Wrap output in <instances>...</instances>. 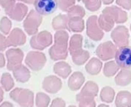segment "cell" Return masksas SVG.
<instances>
[{
    "label": "cell",
    "mask_w": 131,
    "mask_h": 107,
    "mask_svg": "<svg viewBox=\"0 0 131 107\" xmlns=\"http://www.w3.org/2000/svg\"><path fill=\"white\" fill-rule=\"evenodd\" d=\"M68 12V17H83L85 16V11L83 7L80 6H73L69 9Z\"/></svg>",
    "instance_id": "21"
},
{
    "label": "cell",
    "mask_w": 131,
    "mask_h": 107,
    "mask_svg": "<svg viewBox=\"0 0 131 107\" xmlns=\"http://www.w3.org/2000/svg\"><path fill=\"white\" fill-rule=\"evenodd\" d=\"M51 106H66V102L60 98L55 99Z\"/></svg>",
    "instance_id": "25"
},
{
    "label": "cell",
    "mask_w": 131,
    "mask_h": 107,
    "mask_svg": "<svg viewBox=\"0 0 131 107\" xmlns=\"http://www.w3.org/2000/svg\"><path fill=\"white\" fill-rule=\"evenodd\" d=\"M77 1H79V2H80V1H81V0H77Z\"/></svg>",
    "instance_id": "27"
},
{
    "label": "cell",
    "mask_w": 131,
    "mask_h": 107,
    "mask_svg": "<svg viewBox=\"0 0 131 107\" xmlns=\"http://www.w3.org/2000/svg\"><path fill=\"white\" fill-rule=\"evenodd\" d=\"M69 30L72 32H82L84 29V22L82 17H72L68 22Z\"/></svg>",
    "instance_id": "14"
},
{
    "label": "cell",
    "mask_w": 131,
    "mask_h": 107,
    "mask_svg": "<svg viewBox=\"0 0 131 107\" xmlns=\"http://www.w3.org/2000/svg\"><path fill=\"white\" fill-rule=\"evenodd\" d=\"M116 106H131V93L126 91H121L116 96Z\"/></svg>",
    "instance_id": "12"
},
{
    "label": "cell",
    "mask_w": 131,
    "mask_h": 107,
    "mask_svg": "<svg viewBox=\"0 0 131 107\" xmlns=\"http://www.w3.org/2000/svg\"><path fill=\"white\" fill-rule=\"evenodd\" d=\"M97 92H98V86H97V85L95 84L94 82H89L85 85V86L83 88L80 94H82V95H83L85 96H87V97L94 98L95 96H96Z\"/></svg>",
    "instance_id": "17"
},
{
    "label": "cell",
    "mask_w": 131,
    "mask_h": 107,
    "mask_svg": "<svg viewBox=\"0 0 131 107\" xmlns=\"http://www.w3.org/2000/svg\"><path fill=\"white\" fill-rule=\"evenodd\" d=\"M82 41L83 37L76 34L72 37L70 43V53L74 64L77 65H83L90 58L89 52L82 50Z\"/></svg>",
    "instance_id": "2"
},
{
    "label": "cell",
    "mask_w": 131,
    "mask_h": 107,
    "mask_svg": "<svg viewBox=\"0 0 131 107\" xmlns=\"http://www.w3.org/2000/svg\"><path fill=\"white\" fill-rule=\"evenodd\" d=\"M98 21H99V25H100L101 28H103L106 32L110 31L112 29V27L114 26V22H115L110 16H109L107 13L104 12H103V13L100 16Z\"/></svg>",
    "instance_id": "10"
},
{
    "label": "cell",
    "mask_w": 131,
    "mask_h": 107,
    "mask_svg": "<svg viewBox=\"0 0 131 107\" xmlns=\"http://www.w3.org/2000/svg\"><path fill=\"white\" fill-rule=\"evenodd\" d=\"M116 51V49L115 45H113L112 42L107 41L103 43L97 47L96 53L100 58H101L103 61H106L115 57Z\"/></svg>",
    "instance_id": "6"
},
{
    "label": "cell",
    "mask_w": 131,
    "mask_h": 107,
    "mask_svg": "<svg viewBox=\"0 0 131 107\" xmlns=\"http://www.w3.org/2000/svg\"><path fill=\"white\" fill-rule=\"evenodd\" d=\"M77 99L80 106H96L93 98L87 97L80 93L77 95Z\"/></svg>",
    "instance_id": "20"
},
{
    "label": "cell",
    "mask_w": 131,
    "mask_h": 107,
    "mask_svg": "<svg viewBox=\"0 0 131 107\" xmlns=\"http://www.w3.org/2000/svg\"><path fill=\"white\" fill-rule=\"evenodd\" d=\"M116 84L118 85L124 86L131 82V71L128 69H123L115 78Z\"/></svg>",
    "instance_id": "11"
},
{
    "label": "cell",
    "mask_w": 131,
    "mask_h": 107,
    "mask_svg": "<svg viewBox=\"0 0 131 107\" xmlns=\"http://www.w3.org/2000/svg\"><path fill=\"white\" fill-rule=\"evenodd\" d=\"M101 67H102V62L100 60L96 58H92L86 65V70L89 74L92 75H96L100 72Z\"/></svg>",
    "instance_id": "16"
},
{
    "label": "cell",
    "mask_w": 131,
    "mask_h": 107,
    "mask_svg": "<svg viewBox=\"0 0 131 107\" xmlns=\"http://www.w3.org/2000/svg\"><path fill=\"white\" fill-rule=\"evenodd\" d=\"M54 72L62 78H67L71 72V67L64 61H60L54 65Z\"/></svg>",
    "instance_id": "13"
},
{
    "label": "cell",
    "mask_w": 131,
    "mask_h": 107,
    "mask_svg": "<svg viewBox=\"0 0 131 107\" xmlns=\"http://www.w3.org/2000/svg\"><path fill=\"white\" fill-rule=\"evenodd\" d=\"M57 3L61 10L67 12L75 3V0H57Z\"/></svg>",
    "instance_id": "23"
},
{
    "label": "cell",
    "mask_w": 131,
    "mask_h": 107,
    "mask_svg": "<svg viewBox=\"0 0 131 107\" xmlns=\"http://www.w3.org/2000/svg\"><path fill=\"white\" fill-rule=\"evenodd\" d=\"M114 95H115L114 90L113 88H110L109 86H107V87H105L102 89L100 97H101L102 101L110 103V102H113Z\"/></svg>",
    "instance_id": "18"
},
{
    "label": "cell",
    "mask_w": 131,
    "mask_h": 107,
    "mask_svg": "<svg viewBox=\"0 0 131 107\" xmlns=\"http://www.w3.org/2000/svg\"><path fill=\"white\" fill-rule=\"evenodd\" d=\"M104 13H107L109 16H110L113 20L118 23H123L127 20V14L125 11H123L122 10L113 6V7H107L103 10Z\"/></svg>",
    "instance_id": "8"
},
{
    "label": "cell",
    "mask_w": 131,
    "mask_h": 107,
    "mask_svg": "<svg viewBox=\"0 0 131 107\" xmlns=\"http://www.w3.org/2000/svg\"><path fill=\"white\" fill-rule=\"evenodd\" d=\"M85 80V78L81 72H75L73 74V75L70 77L69 82H68V85L70 88L73 91H77L80 89L83 84Z\"/></svg>",
    "instance_id": "9"
},
{
    "label": "cell",
    "mask_w": 131,
    "mask_h": 107,
    "mask_svg": "<svg viewBox=\"0 0 131 107\" xmlns=\"http://www.w3.org/2000/svg\"><path fill=\"white\" fill-rule=\"evenodd\" d=\"M86 8L90 11H96L100 8L101 0H82Z\"/></svg>",
    "instance_id": "22"
},
{
    "label": "cell",
    "mask_w": 131,
    "mask_h": 107,
    "mask_svg": "<svg viewBox=\"0 0 131 107\" xmlns=\"http://www.w3.org/2000/svg\"><path fill=\"white\" fill-rule=\"evenodd\" d=\"M115 61L123 69L131 68V47H119L115 53Z\"/></svg>",
    "instance_id": "3"
},
{
    "label": "cell",
    "mask_w": 131,
    "mask_h": 107,
    "mask_svg": "<svg viewBox=\"0 0 131 107\" xmlns=\"http://www.w3.org/2000/svg\"><path fill=\"white\" fill-rule=\"evenodd\" d=\"M111 37L117 47L128 45L129 43V33L126 27L119 26L116 27L112 33Z\"/></svg>",
    "instance_id": "7"
},
{
    "label": "cell",
    "mask_w": 131,
    "mask_h": 107,
    "mask_svg": "<svg viewBox=\"0 0 131 107\" xmlns=\"http://www.w3.org/2000/svg\"><path fill=\"white\" fill-rule=\"evenodd\" d=\"M68 22H69V19L67 16L59 15L54 18L53 22H52V26L55 30H62L65 29L69 30Z\"/></svg>",
    "instance_id": "15"
},
{
    "label": "cell",
    "mask_w": 131,
    "mask_h": 107,
    "mask_svg": "<svg viewBox=\"0 0 131 107\" xmlns=\"http://www.w3.org/2000/svg\"><path fill=\"white\" fill-rule=\"evenodd\" d=\"M36 11L42 16H47L53 13L57 7V0H34Z\"/></svg>",
    "instance_id": "4"
},
{
    "label": "cell",
    "mask_w": 131,
    "mask_h": 107,
    "mask_svg": "<svg viewBox=\"0 0 131 107\" xmlns=\"http://www.w3.org/2000/svg\"><path fill=\"white\" fill-rule=\"evenodd\" d=\"M119 68H120L117 65L116 61H109L105 65L103 70L104 75L106 77H111L114 75Z\"/></svg>",
    "instance_id": "19"
},
{
    "label": "cell",
    "mask_w": 131,
    "mask_h": 107,
    "mask_svg": "<svg viewBox=\"0 0 131 107\" xmlns=\"http://www.w3.org/2000/svg\"><path fill=\"white\" fill-rule=\"evenodd\" d=\"M116 3L126 10H131V0H116Z\"/></svg>",
    "instance_id": "24"
},
{
    "label": "cell",
    "mask_w": 131,
    "mask_h": 107,
    "mask_svg": "<svg viewBox=\"0 0 131 107\" xmlns=\"http://www.w3.org/2000/svg\"><path fill=\"white\" fill-rule=\"evenodd\" d=\"M97 16H91L87 20V31L86 33L90 39L95 41L102 40L103 37V32L99 27L97 24Z\"/></svg>",
    "instance_id": "5"
},
{
    "label": "cell",
    "mask_w": 131,
    "mask_h": 107,
    "mask_svg": "<svg viewBox=\"0 0 131 107\" xmlns=\"http://www.w3.org/2000/svg\"><path fill=\"white\" fill-rule=\"evenodd\" d=\"M102 1L105 5H109V4H110V3H112L113 2V0H102Z\"/></svg>",
    "instance_id": "26"
},
{
    "label": "cell",
    "mask_w": 131,
    "mask_h": 107,
    "mask_svg": "<svg viewBox=\"0 0 131 107\" xmlns=\"http://www.w3.org/2000/svg\"><path fill=\"white\" fill-rule=\"evenodd\" d=\"M68 33L59 30L55 34V45L49 50L51 58L53 60H63L67 58L68 55Z\"/></svg>",
    "instance_id": "1"
}]
</instances>
